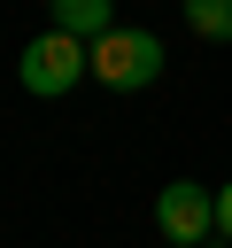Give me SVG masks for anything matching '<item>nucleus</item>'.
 <instances>
[{"label":"nucleus","mask_w":232,"mask_h":248,"mask_svg":"<svg viewBox=\"0 0 232 248\" xmlns=\"http://www.w3.org/2000/svg\"><path fill=\"white\" fill-rule=\"evenodd\" d=\"M15 78H23V93L54 101V93H70L77 78H93V46H85V39H70V31H39V39L23 46Z\"/></svg>","instance_id":"f257e3e1"},{"label":"nucleus","mask_w":232,"mask_h":248,"mask_svg":"<svg viewBox=\"0 0 232 248\" xmlns=\"http://www.w3.org/2000/svg\"><path fill=\"white\" fill-rule=\"evenodd\" d=\"M93 78H101L108 93H139V85H155V78H162V39L116 23V31L93 46Z\"/></svg>","instance_id":"f03ea898"},{"label":"nucleus","mask_w":232,"mask_h":248,"mask_svg":"<svg viewBox=\"0 0 232 248\" xmlns=\"http://www.w3.org/2000/svg\"><path fill=\"white\" fill-rule=\"evenodd\" d=\"M155 225H162V240H170V248H201V240L217 232V194H209V186H193V178H178V186H162V194H155Z\"/></svg>","instance_id":"7ed1b4c3"},{"label":"nucleus","mask_w":232,"mask_h":248,"mask_svg":"<svg viewBox=\"0 0 232 248\" xmlns=\"http://www.w3.org/2000/svg\"><path fill=\"white\" fill-rule=\"evenodd\" d=\"M54 31H70V39L101 46V39L116 31V8H108V0H54Z\"/></svg>","instance_id":"20e7f679"},{"label":"nucleus","mask_w":232,"mask_h":248,"mask_svg":"<svg viewBox=\"0 0 232 248\" xmlns=\"http://www.w3.org/2000/svg\"><path fill=\"white\" fill-rule=\"evenodd\" d=\"M186 31L209 39V46H224L232 39V0H186Z\"/></svg>","instance_id":"39448f33"},{"label":"nucleus","mask_w":232,"mask_h":248,"mask_svg":"<svg viewBox=\"0 0 232 248\" xmlns=\"http://www.w3.org/2000/svg\"><path fill=\"white\" fill-rule=\"evenodd\" d=\"M217 232L232 240V186H217Z\"/></svg>","instance_id":"423d86ee"},{"label":"nucleus","mask_w":232,"mask_h":248,"mask_svg":"<svg viewBox=\"0 0 232 248\" xmlns=\"http://www.w3.org/2000/svg\"><path fill=\"white\" fill-rule=\"evenodd\" d=\"M217 248H232V240H217Z\"/></svg>","instance_id":"0eeeda50"},{"label":"nucleus","mask_w":232,"mask_h":248,"mask_svg":"<svg viewBox=\"0 0 232 248\" xmlns=\"http://www.w3.org/2000/svg\"><path fill=\"white\" fill-rule=\"evenodd\" d=\"M178 8H186V0H178Z\"/></svg>","instance_id":"6e6552de"}]
</instances>
